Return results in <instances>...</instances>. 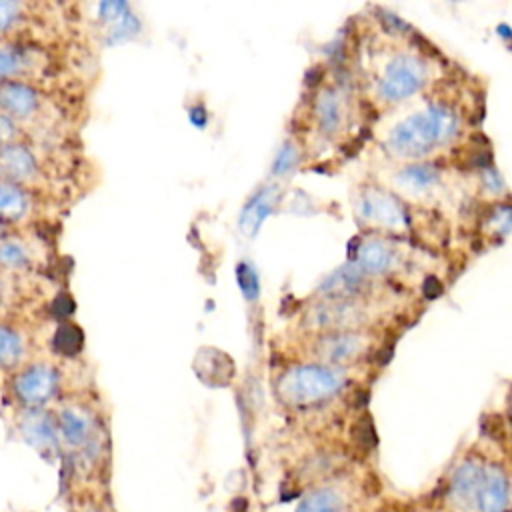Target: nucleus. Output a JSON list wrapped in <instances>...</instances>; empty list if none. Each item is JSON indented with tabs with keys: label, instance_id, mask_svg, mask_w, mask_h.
<instances>
[{
	"label": "nucleus",
	"instance_id": "obj_1",
	"mask_svg": "<svg viewBox=\"0 0 512 512\" xmlns=\"http://www.w3.org/2000/svg\"><path fill=\"white\" fill-rule=\"evenodd\" d=\"M456 132V116L446 106H430L400 122L390 134V146L398 154L420 156Z\"/></svg>",
	"mask_w": 512,
	"mask_h": 512
},
{
	"label": "nucleus",
	"instance_id": "obj_2",
	"mask_svg": "<svg viewBox=\"0 0 512 512\" xmlns=\"http://www.w3.org/2000/svg\"><path fill=\"white\" fill-rule=\"evenodd\" d=\"M342 384H344L342 376L332 368L302 366L282 374L278 380L276 392L284 404L310 406L338 394Z\"/></svg>",
	"mask_w": 512,
	"mask_h": 512
},
{
	"label": "nucleus",
	"instance_id": "obj_3",
	"mask_svg": "<svg viewBox=\"0 0 512 512\" xmlns=\"http://www.w3.org/2000/svg\"><path fill=\"white\" fill-rule=\"evenodd\" d=\"M484 466L478 458H466L454 468L446 484V504L454 512H476Z\"/></svg>",
	"mask_w": 512,
	"mask_h": 512
},
{
	"label": "nucleus",
	"instance_id": "obj_4",
	"mask_svg": "<svg viewBox=\"0 0 512 512\" xmlns=\"http://www.w3.org/2000/svg\"><path fill=\"white\" fill-rule=\"evenodd\" d=\"M424 82V66L412 56H396L384 70L380 92L386 100H402L414 94Z\"/></svg>",
	"mask_w": 512,
	"mask_h": 512
},
{
	"label": "nucleus",
	"instance_id": "obj_5",
	"mask_svg": "<svg viewBox=\"0 0 512 512\" xmlns=\"http://www.w3.org/2000/svg\"><path fill=\"white\" fill-rule=\"evenodd\" d=\"M58 390V372L46 364H34L22 370L14 380V392L26 406H42Z\"/></svg>",
	"mask_w": 512,
	"mask_h": 512
},
{
	"label": "nucleus",
	"instance_id": "obj_6",
	"mask_svg": "<svg viewBox=\"0 0 512 512\" xmlns=\"http://www.w3.org/2000/svg\"><path fill=\"white\" fill-rule=\"evenodd\" d=\"M512 504V482L500 464L486 462L476 512H506Z\"/></svg>",
	"mask_w": 512,
	"mask_h": 512
},
{
	"label": "nucleus",
	"instance_id": "obj_7",
	"mask_svg": "<svg viewBox=\"0 0 512 512\" xmlns=\"http://www.w3.org/2000/svg\"><path fill=\"white\" fill-rule=\"evenodd\" d=\"M40 106L36 88L18 80L0 82V114L8 118H28Z\"/></svg>",
	"mask_w": 512,
	"mask_h": 512
},
{
	"label": "nucleus",
	"instance_id": "obj_8",
	"mask_svg": "<svg viewBox=\"0 0 512 512\" xmlns=\"http://www.w3.org/2000/svg\"><path fill=\"white\" fill-rule=\"evenodd\" d=\"M38 170L36 156L32 154L30 148L18 142H10L0 146V176L6 182H24L34 178Z\"/></svg>",
	"mask_w": 512,
	"mask_h": 512
},
{
	"label": "nucleus",
	"instance_id": "obj_9",
	"mask_svg": "<svg viewBox=\"0 0 512 512\" xmlns=\"http://www.w3.org/2000/svg\"><path fill=\"white\" fill-rule=\"evenodd\" d=\"M364 346V338L358 334H328L318 342V356L332 364H344L360 356Z\"/></svg>",
	"mask_w": 512,
	"mask_h": 512
},
{
	"label": "nucleus",
	"instance_id": "obj_10",
	"mask_svg": "<svg viewBox=\"0 0 512 512\" xmlns=\"http://www.w3.org/2000/svg\"><path fill=\"white\" fill-rule=\"evenodd\" d=\"M348 496L338 486L312 488L296 506L294 512H348Z\"/></svg>",
	"mask_w": 512,
	"mask_h": 512
},
{
	"label": "nucleus",
	"instance_id": "obj_11",
	"mask_svg": "<svg viewBox=\"0 0 512 512\" xmlns=\"http://www.w3.org/2000/svg\"><path fill=\"white\" fill-rule=\"evenodd\" d=\"M360 210L366 218L382 226H400L404 222L402 206L388 194H382L380 190L364 194Z\"/></svg>",
	"mask_w": 512,
	"mask_h": 512
},
{
	"label": "nucleus",
	"instance_id": "obj_12",
	"mask_svg": "<svg viewBox=\"0 0 512 512\" xmlns=\"http://www.w3.org/2000/svg\"><path fill=\"white\" fill-rule=\"evenodd\" d=\"M60 432L62 436L76 446H84L90 442L94 434V420L90 414L78 406L64 408L60 412Z\"/></svg>",
	"mask_w": 512,
	"mask_h": 512
},
{
	"label": "nucleus",
	"instance_id": "obj_13",
	"mask_svg": "<svg viewBox=\"0 0 512 512\" xmlns=\"http://www.w3.org/2000/svg\"><path fill=\"white\" fill-rule=\"evenodd\" d=\"M30 210V198L20 184L0 180V224L14 222L26 216Z\"/></svg>",
	"mask_w": 512,
	"mask_h": 512
},
{
	"label": "nucleus",
	"instance_id": "obj_14",
	"mask_svg": "<svg viewBox=\"0 0 512 512\" xmlns=\"http://www.w3.org/2000/svg\"><path fill=\"white\" fill-rule=\"evenodd\" d=\"M390 262L392 252L382 242L370 240L358 250V270H362V274H380L390 266Z\"/></svg>",
	"mask_w": 512,
	"mask_h": 512
},
{
	"label": "nucleus",
	"instance_id": "obj_15",
	"mask_svg": "<svg viewBox=\"0 0 512 512\" xmlns=\"http://www.w3.org/2000/svg\"><path fill=\"white\" fill-rule=\"evenodd\" d=\"M32 66V54L20 46H0V82L14 78Z\"/></svg>",
	"mask_w": 512,
	"mask_h": 512
},
{
	"label": "nucleus",
	"instance_id": "obj_16",
	"mask_svg": "<svg viewBox=\"0 0 512 512\" xmlns=\"http://www.w3.org/2000/svg\"><path fill=\"white\" fill-rule=\"evenodd\" d=\"M82 344H84L82 328L72 324V322L60 324L54 332V338H52L54 350L62 356H76L82 350Z\"/></svg>",
	"mask_w": 512,
	"mask_h": 512
},
{
	"label": "nucleus",
	"instance_id": "obj_17",
	"mask_svg": "<svg viewBox=\"0 0 512 512\" xmlns=\"http://www.w3.org/2000/svg\"><path fill=\"white\" fill-rule=\"evenodd\" d=\"M360 284H362V272L356 268H344V270H338L336 274H332L324 282L322 292L328 296H348V294L356 292Z\"/></svg>",
	"mask_w": 512,
	"mask_h": 512
},
{
	"label": "nucleus",
	"instance_id": "obj_18",
	"mask_svg": "<svg viewBox=\"0 0 512 512\" xmlns=\"http://www.w3.org/2000/svg\"><path fill=\"white\" fill-rule=\"evenodd\" d=\"M24 354L22 338L16 330L0 324V366L14 368Z\"/></svg>",
	"mask_w": 512,
	"mask_h": 512
},
{
	"label": "nucleus",
	"instance_id": "obj_19",
	"mask_svg": "<svg viewBox=\"0 0 512 512\" xmlns=\"http://www.w3.org/2000/svg\"><path fill=\"white\" fill-rule=\"evenodd\" d=\"M22 428L34 444H52L56 440V426L46 414H30Z\"/></svg>",
	"mask_w": 512,
	"mask_h": 512
},
{
	"label": "nucleus",
	"instance_id": "obj_20",
	"mask_svg": "<svg viewBox=\"0 0 512 512\" xmlns=\"http://www.w3.org/2000/svg\"><path fill=\"white\" fill-rule=\"evenodd\" d=\"M0 264L8 268H24L30 264V250L16 238L0 240Z\"/></svg>",
	"mask_w": 512,
	"mask_h": 512
},
{
	"label": "nucleus",
	"instance_id": "obj_21",
	"mask_svg": "<svg viewBox=\"0 0 512 512\" xmlns=\"http://www.w3.org/2000/svg\"><path fill=\"white\" fill-rule=\"evenodd\" d=\"M138 32H140V20L132 10H128L122 18L110 24L106 32V44H120V42L132 40L138 36Z\"/></svg>",
	"mask_w": 512,
	"mask_h": 512
},
{
	"label": "nucleus",
	"instance_id": "obj_22",
	"mask_svg": "<svg viewBox=\"0 0 512 512\" xmlns=\"http://www.w3.org/2000/svg\"><path fill=\"white\" fill-rule=\"evenodd\" d=\"M316 114H318V122L320 128L324 132H334L336 126L340 124V102L332 92H324L316 104Z\"/></svg>",
	"mask_w": 512,
	"mask_h": 512
},
{
	"label": "nucleus",
	"instance_id": "obj_23",
	"mask_svg": "<svg viewBox=\"0 0 512 512\" xmlns=\"http://www.w3.org/2000/svg\"><path fill=\"white\" fill-rule=\"evenodd\" d=\"M438 178V172L432 166H412L402 174V180L406 182V186H412L416 190L420 188H428L430 184H434Z\"/></svg>",
	"mask_w": 512,
	"mask_h": 512
},
{
	"label": "nucleus",
	"instance_id": "obj_24",
	"mask_svg": "<svg viewBox=\"0 0 512 512\" xmlns=\"http://www.w3.org/2000/svg\"><path fill=\"white\" fill-rule=\"evenodd\" d=\"M22 14V4L12 0H0V34L10 30Z\"/></svg>",
	"mask_w": 512,
	"mask_h": 512
},
{
	"label": "nucleus",
	"instance_id": "obj_25",
	"mask_svg": "<svg viewBox=\"0 0 512 512\" xmlns=\"http://www.w3.org/2000/svg\"><path fill=\"white\" fill-rule=\"evenodd\" d=\"M130 10V6L126 2H118V0H106L98 4V14L102 22L114 24L118 18H122L126 12Z\"/></svg>",
	"mask_w": 512,
	"mask_h": 512
},
{
	"label": "nucleus",
	"instance_id": "obj_26",
	"mask_svg": "<svg viewBox=\"0 0 512 512\" xmlns=\"http://www.w3.org/2000/svg\"><path fill=\"white\" fill-rule=\"evenodd\" d=\"M296 158H298L296 150H294L292 146H284V148L280 150L278 158H276V164H274V172H276V174H282V172L290 170V168L296 164Z\"/></svg>",
	"mask_w": 512,
	"mask_h": 512
},
{
	"label": "nucleus",
	"instance_id": "obj_27",
	"mask_svg": "<svg viewBox=\"0 0 512 512\" xmlns=\"http://www.w3.org/2000/svg\"><path fill=\"white\" fill-rule=\"evenodd\" d=\"M238 278H240V284H242V288H244V292H246V296H254L256 294V276H254V272L250 270V266H246V264H242L240 268H238Z\"/></svg>",
	"mask_w": 512,
	"mask_h": 512
},
{
	"label": "nucleus",
	"instance_id": "obj_28",
	"mask_svg": "<svg viewBox=\"0 0 512 512\" xmlns=\"http://www.w3.org/2000/svg\"><path fill=\"white\" fill-rule=\"evenodd\" d=\"M52 310H54L58 316L66 318V316H70V314H72V310H74V302H72L66 294H60V296L54 300Z\"/></svg>",
	"mask_w": 512,
	"mask_h": 512
},
{
	"label": "nucleus",
	"instance_id": "obj_29",
	"mask_svg": "<svg viewBox=\"0 0 512 512\" xmlns=\"http://www.w3.org/2000/svg\"><path fill=\"white\" fill-rule=\"evenodd\" d=\"M190 120L196 124V126H204L206 124V112L202 106H196L190 110Z\"/></svg>",
	"mask_w": 512,
	"mask_h": 512
},
{
	"label": "nucleus",
	"instance_id": "obj_30",
	"mask_svg": "<svg viewBox=\"0 0 512 512\" xmlns=\"http://www.w3.org/2000/svg\"><path fill=\"white\" fill-rule=\"evenodd\" d=\"M0 240H2V224H0Z\"/></svg>",
	"mask_w": 512,
	"mask_h": 512
}]
</instances>
